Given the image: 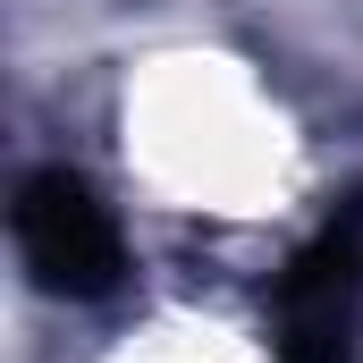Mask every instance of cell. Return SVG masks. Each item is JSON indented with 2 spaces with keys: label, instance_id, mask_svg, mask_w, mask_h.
Listing matches in <instances>:
<instances>
[{
  "label": "cell",
  "instance_id": "6da1fadb",
  "mask_svg": "<svg viewBox=\"0 0 363 363\" xmlns=\"http://www.w3.org/2000/svg\"><path fill=\"white\" fill-rule=\"evenodd\" d=\"M363 330V194L330 211L271 287V355L279 363H355Z\"/></svg>",
  "mask_w": 363,
  "mask_h": 363
},
{
  "label": "cell",
  "instance_id": "7a4b0ae2",
  "mask_svg": "<svg viewBox=\"0 0 363 363\" xmlns=\"http://www.w3.org/2000/svg\"><path fill=\"white\" fill-rule=\"evenodd\" d=\"M17 262L43 296H68V304H93L127 279V245H118V220L110 203L93 194L77 169H34L17 186Z\"/></svg>",
  "mask_w": 363,
  "mask_h": 363
}]
</instances>
